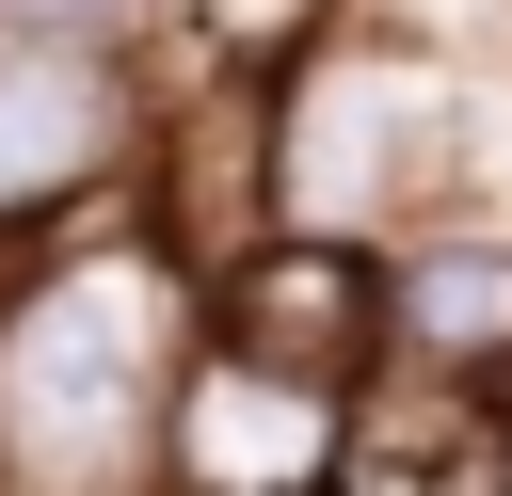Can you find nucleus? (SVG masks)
Segmentation results:
<instances>
[{
    "label": "nucleus",
    "instance_id": "39448f33",
    "mask_svg": "<svg viewBox=\"0 0 512 496\" xmlns=\"http://www.w3.org/2000/svg\"><path fill=\"white\" fill-rule=\"evenodd\" d=\"M384 384L512 416V208L432 224V240L384 256Z\"/></svg>",
    "mask_w": 512,
    "mask_h": 496
},
{
    "label": "nucleus",
    "instance_id": "423d86ee",
    "mask_svg": "<svg viewBox=\"0 0 512 496\" xmlns=\"http://www.w3.org/2000/svg\"><path fill=\"white\" fill-rule=\"evenodd\" d=\"M208 336L304 368V384H384V256H336V240H256L224 288H208Z\"/></svg>",
    "mask_w": 512,
    "mask_h": 496
},
{
    "label": "nucleus",
    "instance_id": "f03ea898",
    "mask_svg": "<svg viewBox=\"0 0 512 496\" xmlns=\"http://www.w3.org/2000/svg\"><path fill=\"white\" fill-rule=\"evenodd\" d=\"M176 112V32L160 48H80V32H0V256H48L112 208H144Z\"/></svg>",
    "mask_w": 512,
    "mask_h": 496
},
{
    "label": "nucleus",
    "instance_id": "0eeeda50",
    "mask_svg": "<svg viewBox=\"0 0 512 496\" xmlns=\"http://www.w3.org/2000/svg\"><path fill=\"white\" fill-rule=\"evenodd\" d=\"M192 0H0V32H80V48H160Z\"/></svg>",
    "mask_w": 512,
    "mask_h": 496
},
{
    "label": "nucleus",
    "instance_id": "1a4fd4ad",
    "mask_svg": "<svg viewBox=\"0 0 512 496\" xmlns=\"http://www.w3.org/2000/svg\"><path fill=\"white\" fill-rule=\"evenodd\" d=\"M336 496H352V480H336Z\"/></svg>",
    "mask_w": 512,
    "mask_h": 496
},
{
    "label": "nucleus",
    "instance_id": "6e6552de",
    "mask_svg": "<svg viewBox=\"0 0 512 496\" xmlns=\"http://www.w3.org/2000/svg\"><path fill=\"white\" fill-rule=\"evenodd\" d=\"M480 496H512V416H496V480H480Z\"/></svg>",
    "mask_w": 512,
    "mask_h": 496
},
{
    "label": "nucleus",
    "instance_id": "f257e3e1",
    "mask_svg": "<svg viewBox=\"0 0 512 496\" xmlns=\"http://www.w3.org/2000/svg\"><path fill=\"white\" fill-rule=\"evenodd\" d=\"M208 352V272L112 208L0 288V496H160L176 384Z\"/></svg>",
    "mask_w": 512,
    "mask_h": 496
},
{
    "label": "nucleus",
    "instance_id": "7ed1b4c3",
    "mask_svg": "<svg viewBox=\"0 0 512 496\" xmlns=\"http://www.w3.org/2000/svg\"><path fill=\"white\" fill-rule=\"evenodd\" d=\"M352 448H368V400H352V384H304V368H272V352H240V336H208V352H192V384H176L160 496H336V480H352Z\"/></svg>",
    "mask_w": 512,
    "mask_h": 496
},
{
    "label": "nucleus",
    "instance_id": "20e7f679",
    "mask_svg": "<svg viewBox=\"0 0 512 496\" xmlns=\"http://www.w3.org/2000/svg\"><path fill=\"white\" fill-rule=\"evenodd\" d=\"M144 224H160L208 288L272 240V64H256V48L176 32V112H160V160H144Z\"/></svg>",
    "mask_w": 512,
    "mask_h": 496
}]
</instances>
